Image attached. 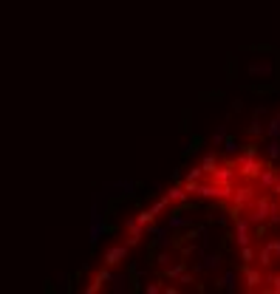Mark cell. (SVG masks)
<instances>
[{
	"instance_id": "obj_1",
	"label": "cell",
	"mask_w": 280,
	"mask_h": 294,
	"mask_svg": "<svg viewBox=\"0 0 280 294\" xmlns=\"http://www.w3.org/2000/svg\"><path fill=\"white\" fill-rule=\"evenodd\" d=\"M88 294H280V164L255 147L198 158L133 212Z\"/></svg>"
}]
</instances>
